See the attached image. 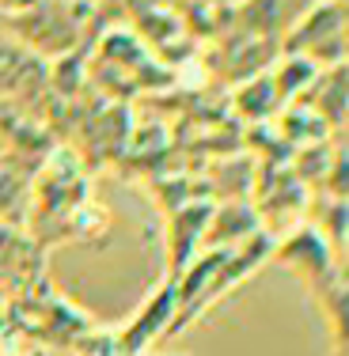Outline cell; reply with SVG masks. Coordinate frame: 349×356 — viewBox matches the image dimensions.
I'll return each instance as SVG.
<instances>
[{"label":"cell","mask_w":349,"mask_h":356,"mask_svg":"<svg viewBox=\"0 0 349 356\" xmlns=\"http://www.w3.org/2000/svg\"><path fill=\"white\" fill-rule=\"evenodd\" d=\"M285 54L304 57L315 69H334L346 61V38H342V12L338 4H308L304 15L285 35Z\"/></svg>","instance_id":"6da1fadb"},{"label":"cell","mask_w":349,"mask_h":356,"mask_svg":"<svg viewBox=\"0 0 349 356\" xmlns=\"http://www.w3.org/2000/svg\"><path fill=\"white\" fill-rule=\"evenodd\" d=\"M209 213H212V209L205 205V201H198V205L178 209L175 220L167 224V250H171V281H178V273H183V269L190 266V258H198L194 250H201V239H205Z\"/></svg>","instance_id":"3957f363"},{"label":"cell","mask_w":349,"mask_h":356,"mask_svg":"<svg viewBox=\"0 0 349 356\" xmlns=\"http://www.w3.org/2000/svg\"><path fill=\"white\" fill-rule=\"evenodd\" d=\"M171 318H175V284L167 281V284H164V292L152 296L148 307L141 311V318L122 334V353H137L144 341H152V337H156L160 330L171 326Z\"/></svg>","instance_id":"8992f818"},{"label":"cell","mask_w":349,"mask_h":356,"mask_svg":"<svg viewBox=\"0 0 349 356\" xmlns=\"http://www.w3.org/2000/svg\"><path fill=\"white\" fill-rule=\"evenodd\" d=\"M342 12V38H346V61H349V4H338Z\"/></svg>","instance_id":"7c38bea8"},{"label":"cell","mask_w":349,"mask_h":356,"mask_svg":"<svg viewBox=\"0 0 349 356\" xmlns=\"http://www.w3.org/2000/svg\"><path fill=\"white\" fill-rule=\"evenodd\" d=\"M342 133H346V144H342V148H349V114H346V122H342Z\"/></svg>","instance_id":"4fadbf2b"},{"label":"cell","mask_w":349,"mask_h":356,"mask_svg":"<svg viewBox=\"0 0 349 356\" xmlns=\"http://www.w3.org/2000/svg\"><path fill=\"white\" fill-rule=\"evenodd\" d=\"M334 277H338V284L349 288V239L342 243V250L334 254Z\"/></svg>","instance_id":"8fae6325"},{"label":"cell","mask_w":349,"mask_h":356,"mask_svg":"<svg viewBox=\"0 0 349 356\" xmlns=\"http://www.w3.org/2000/svg\"><path fill=\"white\" fill-rule=\"evenodd\" d=\"M235 110H240L243 118H251V122H266L270 114H277L281 99H277V91H274L270 72L254 76V80H243L240 88H235Z\"/></svg>","instance_id":"9c48e42d"},{"label":"cell","mask_w":349,"mask_h":356,"mask_svg":"<svg viewBox=\"0 0 349 356\" xmlns=\"http://www.w3.org/2000/svg\"><path fill=\"white\" fill-rule=\"evenodd\" d=\"M270 258H277L288 273H296L315 296L338 281L334 277V254H330L327 243L311 232V224L293 227L285 243H274V254H270Z\"/></svg>","instance_id":"7a4b0ae2"},{"label":"cell","mask_w":349,"mask_h":356,"mask_svg":"<svg viewBox=\"0 0 349 356\" xmlns=\"http://www.w3.org/2000/svg\"><path fill=\"white\" fill-rule=\"evenodd\" d=\"M254 235H258V213L251 205H224L209 213L201 250H235Z\"/></svg>","instance_id":"277c9868"},{"label":"cell","mask_w":349,"mask_h":356,"mask_svg":"<svg viewBox=\"0 0 349 356\" xmlns=\"http://www.w3.org/2000/svg\"><path fill=\"white\" fill-rule=\"evenodd\" d=\"M315 303L330 330V356H349V288L334 281L315 296Z\"/></svg>","instance_id":"52a82bcc"},{"label":"cell","mask_w":349,"mask_h":356,"mask_svg":"<svg viewBox=\"0 0 349 356\" xmlns=\"http://www.w3.org/2000/svg\"><path fill=\"white\" fill-rule=\"evenodd\" d=\"M308 106L319 114V122L327 125V129H342V122L349 114V61L315 76Z\"/></svg>","instance_id":"5b68a950"},{"label":"cell","mask_w":349,"mask_h":356,"mask_svg":"<svg viewBox=\"0 0 349 356\" xmlns=\"http://www.w3.org/2000/svg\"><path fill=\"white\" fill-rule=\"evenodd\" d=\"M315 76H319V69H315L311 61L281 54V61L274 65V72H270V80H274V91H277L281 106H293L300 95H308L311 83H315Z\"/></svg>","instance_id":"ba28073f"},{"label":"cell","mask_w":349,"mask_h":356,"mask_svg":"<svg viewBox=\"0 0 349 356\" xmlns=\"http://www.w3.org/2000/svg\"><path fill=\"white\" fill-rule=\"evenodd\" d=\"M315 224L311 232L319 235L323 243L330 247V254L342 250V243L349 239V201H338V197H323L319 205L311 209Z\"/></svg>","instance_id":"30bf717a"}]
</instances>
